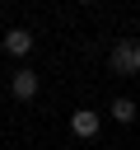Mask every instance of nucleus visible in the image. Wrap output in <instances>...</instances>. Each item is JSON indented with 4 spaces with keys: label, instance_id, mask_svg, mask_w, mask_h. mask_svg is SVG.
I'll return each instance as SVG.
<instances>
[{
    "label": "nucleus",
    "instance_id": "nucleus-4",
    "mask_svg": "<svg viewBox=\"0 0 140 150\" xmlns=\"http://www.w3.org/2000/svg\"><path fill=\"white\" fill-rule=\"evenodd\" d=\"M0 47H5L9 56H28V52H33V33H28V28H9V33L0 38Z\"/></svg>",
    "mask_w": 140,
    "mask_h": 150
},
{
    "label": "nucleus",
    "instance_id": "nucleus-3",
    "mask_svg": "<svg viewBox=\"0 0 140 150\" xmlns=\"http://www.w3.org/2000/svg\"><path fill=\"white\" fill-rule=\"evenodd\" d=\"M9 94H14V98H23V103H28V98H37V70L19 66V70H14V80H9Z\"/></svg>",
    "mask_w": 140,
    "mask_h": 150
},
{
    "label": "nucleus",
    "instance_id": "nucleus-1",
    "mask_svg": "<svg viewBox=\"0 0 140 150\" xmlns=\"http://www.w3.org/2000/svg\"><path fill=\"white\" fill-rule=\"evenodd\" d=\"M107 66H112V75H140V42H117L112 47V56H107Z\"/></svg>",
    "mask_w": 140,
    "mask_h": 150
},
{
    "label": "nucleus",
    "instance_id": "nucleus-5",
    "mask_svg": "<svg viewBox=\"0 0 140 150\" xmlns=\"http://www.w3.org/2000/svg\"><path fill=\"white\" fill-rule=\"evenodd\" d=\"M112 122H135V103L131 98H112Z\"/></svg>",
    "mask_w": 140,
    "mask_h": 150
},
{
    "label": "nucleus",
    "instance_id": "nucleus-2",
    "mask_svg": "<svg viewBox=\"0 0 140 150\" xmlns=\"http://www.w3.org/2000/svg\"><path fill=\"white\" fill-rule=\"evenodd\" d=\"M98 127H103V117H98L93 108H75V112H70V131H75L79 141H93Z\"/></svg>",
    "mask_w": 140,
    "mask_h": 150
}]
</instances>
